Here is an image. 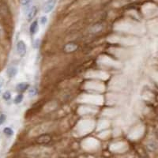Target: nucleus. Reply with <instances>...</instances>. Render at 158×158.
<instances>
[{"mask_svg":"<svg viewBox=\"0 0 158 158\" xmlns=\"http://www.w3.org/2000/svg\"><path fill=\"white\" fill-rule=\"evenodd\" d=\"M47 22H48V17L46 16H42L40 19V23L42 25H46Z\"/></svg>","mask_w":158,"mask_h":158,"instance_id":"12","label":"nucleus"},{"mask_svg":"<svg viewBox=\"0 0 158 158\" xmlns=\"http://www.w3.org/2000/svg\"><path fill=\"white\" fill-rule=\"evenodd\" d=\"M22 100H23V95L18 94L17 96H16L15 99H14V103H15L16 104H20Z\"/></svg>","mask_w":158,"mask_h":158,"instance_id":"10","label":"nucleus"},{"mask_svg":"<svg viewBox=\"0 0 158 158\" xmlns=\"http://www.w3.org/2000/svg\"><path fill=\"white\" fill-rule=\"evenodd\" d=\"M32 0H21V5L23 6L25 11L29 12L30 10V5H31Z\"/></svg>","mask_w":158,"mask_h":158,"instance_id":"6","label":"nucleus"},{"mask_svg":"<svg viewBox=\"0 0 158 158\" xmlns=\"http://www.w3.org/2000/svg\"><path fill=\"white\" fill-rule=\"evenodd\" d=\"M28 88H29V84L26 82L19 83V84H17V87H16V89H17V91H21V92L26 90Z\"/></svg>","mask_w":158,"mask_h":158,"instance_id":"8","label":"nucleus"},{"mask_svg":"<svg viewBox=\"0 0 158 158\" xmlns=\"http://www.w3.org/2000/svg\"><path fill=\"white\" fill-rule=\"evenodd\" d=\"M17 74V68L16 66H10L6 70V74L9 77L12 78V77H15L16 74Z\"/></svg>","mask_w":158,"mask_h":158,"instance_id":"3","label":"nucleus"},{"mask_svg":"<svg viewBox=\"0 0 158 158\" xmlns=\"http://www.w3.org/2000/svg\"><path fill=\"white\" fill-rule=\"evenodd\" d=\"M37 89H36V88H33V89L29 90V94L30 96H35V95L37 94Z\"/></svg>","mask_w":158,"mask_h":158,"instance_id":"14","label":"nucleus"},{"mask_svg":"<svg viewBox=\"0 0 158 158\" xmlns=\"http://www.w3.org/2000/svg\"><path fill=\"white\" fill-rule=\"evenodd\" d=\"M2 98L5 100H6V101L10 100V98H11V93H10V92H9V91L5 92V93H3V95H2Z\"/></svg>","mask_w":158,"mask_h":158,"instance_id":"11","label":"nucleus"},{"mask_svg":"<svg viewBox=\"0 0 158 158\" xmlns=\"http://www.w3.org/2000/svg\"><path fill=\"white\" fill-rule=\"evenodd\" d=\"M147 148H148L149 150L150 151H154L155 149H156V145L155 144H149L148 145H147Z\"/></svg>","mask_w":158,"mask_h":158,"instance_id":"15","label":"nucleus"},{"mask_svg":"<svg viewBox=\"0 0 158 158\" xmlns=\"http://www.w3.org/2000/svg\"><path fill=\"white\" fill-rule=\"evenodd\" d=\"M26 45L23 41H20L17 44V52L20 56H24L26 53Z\"/></svg>","mask_w":158,"mask_h":158,"instance_id":"1","label":"nucleus"},{"mask_svg":"<svg viewBox=\"0 0 158 158\" xmlns=\"http://www.w3.org/2000/svg\"><path fill=\"white\" fill-rule=\"evenodd\" d=\"M55 5H56L55 0H48V1H47L45 4V6H44V12L45 14L50 13L54 9Z\"/></svg>","mask_w":158,"mask_h":158,"instance_id":"2","label":"nucleus"},{"mask_svg":"<svg viewBox=\"0 0 158 158\" xmlns=\"http://www.w3.org/2000/svg\"><path fill=\"white\" fill-rule=\"evenodd\" d=\"M3 133L8 136V137H10L12 135H14V131L10 128V127H5L3 130Z\"/></svg>","mask_w":158,"mask_h":158,"instance_id":"9","label":"nucleus"},{"mask_svg":"<svg viewBox=\"0 0 158 158\" xmlns=\"http://www.w3.org/2000/svg\"><path fill=\"white\" fill-rule=\"evenodd\" d=\"M37 6H33V7L30 8V10H29L27 14V17L29 21H31L32 19H33L35 17V16L37 15Z\"/></svg>","mask_w":158,"mask_h":158,"instance_id":"4","label":"nucleus"},{"mask_svg":"<svg viewBox=\"0 0 158 158\" xmlns=\"http://www.w3.org/2000/svg\"><path fill=\"white\" fill-rule=\"evenodd\" d=\"M37 29H38V21H34L33 23L31 24L30 25V28H29V31H30V33L32 35L35 34L37 33Z\"/></svg>","mask_w":158,"mask_h":158,"instance_id":"7","label":"nucleus"},{"mask_svg":"<svg viewBox=\"0 0 158 158\" xmlns=\"http://www.w3.org/2000/svg\"><path fill=\"white\" fill-rule=\"evenodd\" d=\"M51 141V137L48 135H42L41 137L37 139V142L41 143V144H45V143H48Z\"/></svg>","mask_w":158,"mask_h":158,"instance_id":"5","label":"nucleus"},{"mask_svg":"<svg viewBox=\"0 0 158 158\" xmlns=\"http://www.w3.org/2000/svg\"><path fill=\"white\" fill-rule=\"evenodd\" d=\"M6 115H4V114L0 115V126L4 124V122L6 121Z\"/></svg>","mask_w":158,"mask_h":158,"instance_id":"13","label":"nucleus"}]
</instances>
